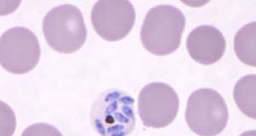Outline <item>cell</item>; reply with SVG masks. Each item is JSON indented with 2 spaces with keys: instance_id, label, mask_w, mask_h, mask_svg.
<instances>
[{
  "instance_id": "1",
  "label": "cell",
  "mask_w": 256,
  "mask_h": 136,
  "mask_svg": "<svg viewBox=\"0 0 256 136\" xmlns=\"http://www.w3.org/2000/svg\"><path fill=\"white\" fill-rule=\"evenodd\" d=\"M186 27V16L174 5L160 4L150 9L141 27L140 38L148 52L164 56L176 51Z\"/></svg>"
},
{
  "instance_id": "2",
  "label": "cell",
  "mask_w": 256,
  "mask_h": 136,
  "mask_svg": "<svg viewBox=\"0 0 256 136\" xmlns=\"http://www.w3.org/2000/svg\"><path fill=\"white\" fill-rule=\"evenodd\" d=\"M90 121L102 136L130 135L136 124L134 99L117 89L105 91L94 102Z\"/></svg>"
},
{
  "instance_id": "3",
  "label": "cell",
  "mask_w": 256,
  "mask_h": 136,
  "mask_svg": "<svg viewBox=\"0 0 256 136\" xmlns=\"http://www.w3.org/2000/svg\"><path fill=\"white\" fill-rule=\"evenodd\" d=\"M42 28L47 44L62 54L79 50L88 37L82 11L72 4H62L50 9L44 16Z\"/></svg>"
},
{
  "instance_id": "4",
  "label": "cell",
  "mask_w": 256,
  "mask_h": 136,
  "mask_svg": "<svg viewBox=\"0 0 256 136\" xmlns=\"http://www.w3.org/2000/svg\"><path fill=\"white\" fill-rule=\"evenodd\" d=\"M229 119L226 103L220 93L208 88L196 90L187 102L186 121L199 136H216L223 132Z\"/></svg>"
},
{
  "instance_id": "5",
  "label": "cell",
  "mask_w": 256,
  "mask_h": 136,
  "mask_svg": "<svg viewBox=\"0 0 256 136\" xmlns=\"http://www.w3.org/2000/svg\"><path fill=\"white\" fill-rule=\"evenodd\" d=\"M40 46L37 36L24 26L4 32L0 39V62L4 69L14 74L30 73L38 65Z\"/></svg>"
},
{
  "instance_id": "6",
  "label": "cell",
  "mask_w": 256,
  "mask_h": 136,
  "mask_svg": "<svg viewBox=\"0 0 256 136\" xmlns=\"http://www.w3.org/2000/svg\"><path fill=\"white\" fill-rule=\"evenodd\" d=\"M180 99L168 84L152 83L138 96V114L146 127L162 129L171 125L177 117Z\"/></svg>"
},
{
  "instance_id": "7",
  "label": "cell",
  "mask_w": 256,
  "mask_h": 136,
  "mask_svg": "<svg viewBox=\"0 0 256 136\" xmlns=\"http://www.w3.org/2000/svg\"><path fill=\"white\" fill-rule=\"evenodd\" d=\"M135 19L134 5L124 0L98 1L90 13L94 30L108 42H116L126 38L132 29Z\"/></svg>"
},
{
  "instance_id": "8",
  "label": "cell",
  "mask_w": 256,
  "mask_h": 136,
  "mask_svg": "<svg viewBox=\"0 0 256 136\" xmlns=\"http://www.w3.org/2000/svg\"><path fill=\"white\" fill-rule=\"evenodd\" d=\"M186 48L194 61L202 65H212L223 57L226 43L222 32L214 26L202 25L188 35Z\"/></svg>"
},
{
  "instance_id": "9",
  "label": "cell",
  "mask_w": 256,
  "mask_h": 136,
  "mask_svg": "<svg viewBox=\"0 0 256 136\" xmlns=\"http://www.w3.org/2000/svg\"><path fill=\"white\" fill-rule=\"evenodd\" d=\"M233 97L242 113L250 119H256V74H248L239 79L234 87Z\"/></svg>"
},
{
  "instance_id": "10",
  "label": "cell",
  "mask_w": 256,
  "mask_h": 136,
  "mask_svg": "<svg viewBox=\"0 0 256 136\" xmlns=\"http://www.w3.org/2000/svg\"><path fill=\"white\" fill-rule=\"evenodd\" d=\"M256 22L242 26L234 38V50L238 58L248 66H256Z\"/></svg>"
}]
</instances>
